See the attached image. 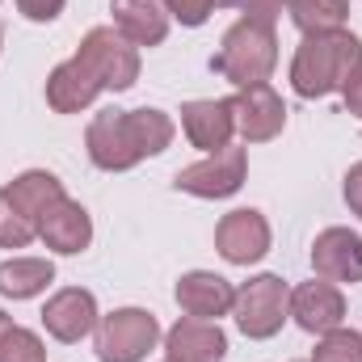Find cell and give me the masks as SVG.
Listing matches in <instances>:
<instances>
[{"mask_svg": "<svg viewBox=\"0 0 362 362\" xmlns=\"http://www.w3.org/2000/svg\"><path fill=\"white\" fill-rule=\"evenodd\" d=\"M312 362H362V333L354 329H329L316 337V350H312Z\"/></svg>", "mask_w": 362, "mask_h": 362, "instance_id": "obj_23", "label": "cell"}, {"mask_svg": "<svg viewBox=\"0 0 362 362\" xmlns=\"http://www.w3.org/2000/svg\"><path fill=\"white\" fill-rule=\"evenodd\" d=\"M8 329H13V316H8V312H0V337H4Z\"/></svg>", "mask_w": 362, "mask_h": 362, "instance_id": "obj_30", "label": "cell"}, {"mask_svg": "<svg viewBox=\"0 0 362 362\" xmlns=\"http://www.w3.org/2000/svg\"><path fill=\"white\" fill-rule=\"evenodd\" d=\"M0 42H4V25H0Z\"/></svg>", "mask_w": 362, "mask_h": 362, "instance_id": "obj_31", "label": "cell"}, {"mask_svg": "<svg viewBox=\"0 0 362 362\" xmlns=\"http://www.w3.org/2000/svg\"><path fill=\"white\" fill-rule=\"evenodd\" d=\"M362 64V42L350 30H333V34H303V42L295 47L291 59V89L308 101L341 93V85L354 76Z\"/></svg>", "mask_w": 362, "mask_h": 362, "instance_id": "obj_2", "label": "cell"}, {"mask_svg": "<svg viewBox=\"0 0 362 362\" xmlns=\"http://www.w3.org/2000/svg\"><path fill=\"white\" fill-rule=\"evenodd\" d=\"M270 219L253 206H240V211H228L219 223H215V249L228 266H257L266 253H270Z\"/></svg>", "mask_w": 362, "mask_h": 362, "instance_id": "obj_8", "label": "cell"}, {"mask_svg": "<svg viewBox=\"0 0 362 362\" xmlns=\"http://www.w3.org/2000/svg\"><path fill=\"white\" fill-rule=\"evenodd\" d=\"M0 362H47V346H42V337L34 329L13 325L0 337Z\"/></svg>", "mask_w": 362, "mask_h": 362, "instance_id": "obj_24", "label": "cell"}, {"mask_svg": "<svg viewBox=\"0 0 362 362\" xmlns=\"http://www.w3.org/2000/svg\"><path fill=\"white\" fill-rule=\"evenodd\" d=\"M232 114H236V135H240L245 144L278 139L282 127H286V101L274 93V85L236 89V97H232Z\"/></svg>", "mask_w": 362, "mask_h": 362, "instance_id": "obj_10", "label": "cell"}, {"mask_svg": "<svg viewBox=\"0 0 362 362\" xmlns=\"http://www.w3.org/2000/svg\"><path fill=\"white\" fill-rule=\"evenodd\" d=\"M291 320L303 333H312V337H320L329 329H341L346 325V295H341V286L325 282V278L299 282L291 291Z\"/></svg>", "mask_w": 362, "mask_h": 362, "instance_id": "obj_11", "label": "cell"}, {"mask_svg": "<svg viewBox=\"0 0 362 362\" xmlns=\"http://www.w3.org/2000/svg\"><path fill=\"white\" fill-rule=\"evenodd\" d=\"M245 173H249V152L228 144V148L211 152L206 160L177 169L173 185L181 194H194V198H232L245 185Z\"/></svg>", "mask_w": 362, "mask_h": 362, "instance_id": "obj_7", "label": "cell"}, {"mask_svg": "<svg viewBox=\"0 0 362 362\" xmlns=\"http://www.w3.org/2000/svg\"><path fill=\"white\" fill-rule=\"evenodd\" d=\"M76 55L89 64V72L101 81V89L110 93H127L139 81V47L127 42L114 25H93L81 38Z\"/></svg>", "mask_w": 362, "mask_h": 362, "instance_id": "obj_6", "label": "cell"}, {"mask_svg": "<svg viewBox=\"0 0 362 362\" xmlns=\"http://www.w3.org/2000/svg\"><path fill=\"white\" fill-rule=\"evenodd\" d=\"M232 320L249 341H270L274 333L291 320V286L278 274H257L236 286Z\"/></svg>", "mask_w": 362, "mask_h": 362, "instance_id": "obj_4", "label": "cell"}, {"mask_svg": "<svg viewBox=\"0 0 362 362\" xmlns=\"http://www.w3.org/2000/svg\"><path fill=\"white\" fill-rule=\"evenodd\" d=\"M223 354H228V337H223L219 320L181 316L165 333V358L173 362H223Z\"/></svg>", "mask_w": 362, "mask_h": 362, "instance_id": "obj_17", "label": "cell"}, {"mask_svg": "<svg viewBox=\"0 0 362 362\" xmlns=\"http://www.w3.org/2000/svg\"><path fill=\"white\" fill-rule=\"evenodd\" d=\"M274 68H278V34L270 21H253V17H240L236 25H228L219 51L211 55V72L232 81L236 89L270 85Z\"/></svg>", "mask_w": 362, "mask_h": 362, "instance_id": "obj_3", "label": "cell"}, {"mask_svg": "<svg viewBox=\"0 0 362 362\" xmlns=\"http://www.w3.org/2000/svg\"><path fill=\"white\" fill-rule=\"evenodd\" d=\"M181 131L198 152H219L232 144L236 135V114H232V97H198L181 105Z\"/></svg>", "mask_w": 362, "mask_h": 362, "instance_id": "obj_12", "label": "cell"}, {"mask_svg": "<svg viewBox=\"0 0 362 362\" xmlns=\"http://www.w3.org/2000/svg\"><path fill=\"white\" fill-rule=\"evenodd\" d=\"M177 135V122L165 110L139 105V110H97L85 131L89 160L101 173H127L148 156H160Z\"/></svg>", "mask_w": 362, "mask_h": 362, "instance_id": "obj_1", "label": "cell"}, {"mask_svg": "<svg viewBox=\"0 0 362 362\" xmlns=\"http://www.w3.org/2000/svg\"><path fill=\"white\" fill-rule=\"evenodd\" d=\"M282 4H291V0H282Z\"/></svg>", "mask_w": 362, "mask_h": 362, "instance_id": "obj_32", "label": "cell"}, {"mask_svg": "<svg viewBox=\"0 0 362 362\" xmlns=\"http://www.w3.org/2000/svg\"><path fill=\"white\" fill-rule=\"evenodd\" d=\"M215 8H245V0H215Z\"/></svg>", "mask_w": 362, "mask_h": 362, "instance_id": "obj_29", "label": "cell"}, {"mask_svg": "<svg viewBox=\"0 0 362 362\" xmlns=\"http://www.w3.org/2000/svg\"><path fill=\"white\" fill-rule=\"evenodd\" d=\"M341 101H346V110H350L354 118H362V64L354 68V76L341 85Z\"/></svg>", "mask_w": 362, "mask_h": 362, "instance_id": "obj_28", "label": "cell"}, {"mask_svg": "<svg viewBox=\"0 0 362 362\" xmlns=\"http://www.w3.org/2000/svg\"><path fill=\"white\" fill-rule=\"evenodd\" d=\"M34 240H38V223L0 185V249H30Z\"/></svg>", "mask_w": 362, "mask_h": 362, "instance_id": "obj_22", "label": "cell"}, {"mask_svg": "<svg viewBox=\"0 0 362 362\" xmlns=\"http://www.w3.org/2000/svg\"><path fill=\"white\" fill-rule=\"evenodd\" d=\"M101 93H105L101 81L89 72V64H85L81 55L55 64L51 76H47V105H51L55 114H81V110H89Z\"/></svg>", "mask_w": 362, "mask_h": 362, "instance_id": "obj_16", "label": "cell"}, {"mask_svg": "<svg viewBox=\"0 0 362 362\" xmlns=\"http://www.w3.org/2000/svg\"><path fill=\"white\" fill-rule=\"evenodd\" d=\"M341 194H346V206H350V211H354V215L362 219V160H358V165H350Z\"/></svg>", "mask_w": 362, "mask_h": 362, "instance_id": "obj_27", "label": "cell"}, {"mask_svg": "<svg viewBox=\"0 0 362 362\" xmlns=\"http://www.w3.org/2000/svg\"><path fill=\"white\" fill-rule=\"evenodd\" d=\"M165 362H173V358H165Z\"/></svg>", "mask_w": 362, "mask_h": 362, "instance_id": "obj_33", "label": "cell"}, {"mask_svg": "<svg viewBox=\"0 0 362 362\" xmlns=\"http://www.w3.org/2000/svg\"><path fill=\"white\" fill-rule=\"evenodd\" d=\"M55 282V266L47 257H8L0 262V295L4 299H34Z\"/></svg>", "mask_w": 362, "mask_h": 362, "instance_id": "obj_20", "label": "cell"}, {"mask_svg": "<svg viewBox=\"0 0 362 362\" xmlns=\"http://www.w3.org/2000/svg\"><path fill=\"white\" fill-rule=\"evenodd\" d=\"M97 320H101L97 295L85 291V286H64V291H55V295L47 299V308H42V329H47L55 341H64V346L85 341L93 329H97Z\"/></svg>", "mask_w": 362, "mask_h": 362, "instance_id": "obj_9", "label": "cell"}, {"mask_svg": "<svg viewBox=\"0 0 362 362\" xmlns=\"http://www.w3.org/2000/svg\"><path fill=\"white\" fill-rule=\"evenodd\" d=\"M38 240H42L51 253H59V257H76V253H85V249L93 245L89 211H85L76 198H59V202L42 215V223H38Z\"/></svg>", "mask_w": 362, "mask_h": 362, "instance_id": "obj_15", "label": "cell"}, {"mask_svg": "<svg viewBox=\"0 0 362 362\" xmlns=\"http://www.w3.org/2000/svg\"><path fill=\"white\" fill-rule=\"evenodd\" d=\"M173 299H177L181 312L194 316V320H219V316H232L236 286L215 270H189L177 278Z\"/></svg>", "mask_w": 362, "mask_h": 362, "instance_id": "obj_13", "label": "cell"}, {"mask_svg": "<svg viewBox=\"0 0 362 362\" xmlns=\"http://www.w3.org/2000/svg\"><path fill=\"white\" fill-rule=\"evenodd\" d=\"M110 13H114V30L135 47H160L173 25L165 0H110Z\"/></svg>", "mask_w": 362, "mask_h": 362, "instance_id": "obj_18", "label": "cell"}, {"mask_svg": "<svg viewBox=\"0 0 362 362\" xmlns=\"http://www.w3.org/2000/svg\"><path fill=\"white\" fill-rule=\"evenodd\" d=\"M64 4H68V0H17V13H21L25 21L47 25V21H55V17L64 13Z\"/></svg>", "mask_w": 362, "mask_h": 362, "instance_id": "obj_26", "label": "cell"}, {"mask_svg": "<svg viewBox=\"0 0 362 362\" xmlns=\"http://www.w3.org/2000/svg\"><path fill=\"white\" fill-rule=\"evenodd\" d=\"M160 320L148 308H114L93 329V350L101 362H144L160 341Z\"/></svg>", "mask_w": 362, "mask_h": 362, "instance_id": "obj_5", "label": "cell"}, {"mask_svg": "<svg viewBox=\"0 0 362 362\" xmlns=\"http://www.w3.org/2000/svg\"><path fill=\"white\" fill-rule=\"evenodd\" d=\"M8 189V198L34 219V223H42V215L59 202V198H68L64 194V181L55 177V173H47V169H25V173H17V177L4 185Z\"/></svg>", "mask_w": 362, "mask_h": 362, "instance_id": "obj_19", "label": "cell"}, {"mask_svg": "<svg viewBox=\"0 0 362 362\" xmlns=\"http://www.w3.org/2000/svg\"><path fill=\"white\" fill-rule=\"evenodd\" d=\"M312 270L325 282H362V236L350 228H325L312 240Z\"/></svg>", "mask_w": 362, "mask_h": 362, "instance_id": "obj_14", "label": "cell"}, {"mask_svg": "<svg viewBox=\"0 0 362 362\" xmlns=\"http://www.w3.org/2000/svg\"><path fill=\"white\" fill-rule=\"evenodd\" d=\"M286 8L299 34H333L350 21V0H291Z\"/></svg>", "mask_w": 362, "mask_h": 362, "instance_id": "obj_21", "label": "cell"}, {"mask_svg": "<svg viewBox=\"0 0 362 362\" xmlns=\"http://www.w3.org/2000/svg\"><path fill=\"white\" fill-rule=\"evenodd\" d=\"M165 8H169V17H173V21L189 25V30H198V25H206V21H211L215 0H165Z\"/></svg>", "mask_w": 362, "mask_h": 362, "instance_id": "obj_25", "label": "cell"}]
</instances>
